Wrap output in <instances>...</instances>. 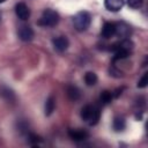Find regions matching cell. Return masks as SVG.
Segmentation results:
<instances>
[{
  "instance_id": "12",
  "label": "cell",
  "mask_w": 148,
  "mask_h": 148,
  "mask_svg": "<svg viewBox=\"0 0 148 148\" xmlns=\"http://www.w3.org/2000/svg\"><path fill=\"white\" fill-rule=\"evenodd\" d=\"M113 130L116 132H123L126 127V120L124 117H116L113 119Z\"/></svg>"
},
{
  "instance_id": "17",
  "label": "cell",
  "mask_w": 148,
  "mask_h": 148,
  "mask_svg": "<svg viewBox=\"0 0 148 148\" xmlns=\"http://www.w3.org/2000/svg\"><path fill=\"white\" fill-rule=\"evenodd\" d=\"M127 3L132 8H140L143 3V0H127Z\"/></svg>"
},
{
  "instance_id": "20",
  "label": "cell",
  "mask_w": 148,
  "mask_h": 148,
  "mask_svg": "<svg viewBox=\"0 0 148 148\" xmlns=\"http://www.w3.org/2000/svg\"><path fill=\"white\" fill-rule=\"evenodd\" d=\"M1 17H2V15H1V13H0V21H1Z\"/></svg>"
},
{
  "instance_id": "9",
  "label": "cell",
  "mask_w": 148,
  "mask_h": 148,
  "mask_svg": "<svg viewBox=\"0 0 148 148\" xmlns=\"http://www.w3.org/2000/svg\"><path fill=\"white\" fill-rule=\"evenodd\" d=\"M124 3V0H104V6L110 12H119L123 8Z\"/></svg>"
},
{
  "instance_id": "13",
  "label": "cell",
  "mask_w": 148,
  "mask_h": 148,
  "mask_svg": "<svg viewBox=\"0 0 148 148\" xmlns=\"http://www.w3.org/2000/svg\"><path fill=\"white\" fill-rule=\"evenodd\" d=\"M54 108H56V99L53 96H50L45 102V108H44L45 116H50L54 111Z\"/></svg>"
},
{
  "instance_id": "5",
  "label": "cell",
  "mask_w": 148,
  "mask_h": 148,
  "mask_svg": "<svg viewBox=\"0 0 148 148\" xmlns=\"http://www.w3.org/2000/svg\"><path fill=\"white\" fill-rule=\"evenodd\" d=\"M131 34V27L125 22H116L114 23V35L121 38L127 37Z\"/></svg>"
},
{
  "instance_id": "19",
  "label": "cell",
  "mask_w": 148,
  "mask_h": 148,
  "mask_svg": "<svg viewBox=\"0 0 148 148\" xmlns=\"http://www.w3.org/2000/svg\"><path fill=\"white\" fill-rule=\"evenodd\" d=\"M6 0H0V3H2V2H5Z\"/></svg>"
},
{
  "instance_id": "8",
  "label": "cell",
  "mask_w": 148,
  "mask_h": 148,
  "mask_svg": "<svg viewBox=\"0 0 148 148\" xmlns=\"http://www.w3.org/2000/svg\"><path fill=\"white\" fill-rule=\"evenodd\" d=\"M68 135L73 141H84L89 138V133L84 130H69Z\"/></svg>"
},
{
  "instance_id": "2",
  "label": "cell",
  "mask_w": 148,
  "mask_h": 148,
  "mask_svg": "<svg viewBox=\"0 0 148 148\" xmlns=\"http://www.w3.org/2000/svg\"><path fill=\"white\" fill-rule=\"evenodd\" d=\"M59 20H60L59 14L56 10H53L51 8H47L43 12L40 18L37 21V24L42 25V27H54V25L58 24Z\"/></svg>"
},
{
  "instance_id": "6",
  "label": "cell",
  "mask_w": 148,
  "mask_h": 148,
  "mask_svg": "<svg viewBox=\"0 0 148 148\" xmlns=\"http://www.w3.org/2000/svg\"><path fill=\"white\" fill-rule=\"evenodd\" d=\"M35 36L34 29L30 25H21L18 29V37L23 42H30Z\"/></svg>"
},
{
  "instance_id": "14",
  "label": "cell",
  "mask_w": 148,
  "mask_h": 148,
  "mask_svg": "<svg viewBox=\"0 0 148 148\" xmlns=\"http://www.w3.org/2000/svg\"><path fill=\"white\" fill-rule=\"evenodd\" d=\"M97 75L94 73V72H87L84 74V82L87 86H95L97 83Z\"/></svg>"
},
{
  "instance_id": "10",
  "label": "cell",
  "mask_w": 148,
  "mask_h": 148,
  "mask_svg": "<svg viewBox=\"0 0 148 148\" xmlns=\"http://www.w3.org/2000/svg\"><path fill=\"white\" fill-rule=\"evenodd\" d=\"M101 34L106 39L113 37L114 36V22H105L102 27Z\"/></svg>"
},
{
  "instance_id": "3",
  "label": "cell",
  "mask_w": 148,
  "mask_h": 148,
  "mask_svg": "<svg viewBox=\"0 0 148 148\" xmlns=\"http://www.w3.org/2000/svg\"><path fill=\"white\" fill-rule=\"evenodd\" d=\"M90 23H91V16L86 10L77 12L74 15V17H73V24H74V28L77 31H84V30H87L89 28Z\"/></svg>"
},
{
  "instance_id": "15",
  "label": "cell",
  "mask_w": 148,
  "mask_h": 148,
  "mask_svg": "<svg viewBox=\"0 0 148 148\" xmlns=\"http://www.w3.org/2000/svg\"><path fill=\"white\" fill-rule=\"evenodd\" d=\"M113 98V95H112V91L110 90H103L101 92V96H99V101L101 103L103 104H109Z\"/></svg>"
},
{
  "instance_id": "16",
  "label": "cell",
  "mask_w": 148,
  "mask_h": 148,
  "mask_svg": "<svg viewBox=\"0 0 148 148\" xmlns=\"http://www.w3.org/2000/svg\"><path fill=\"white\" fill-rule=\"evenodd\" d=\"M147 83H148V73H145L143 76L138 82V88H145L147 87Z\"/></svg>"
},
{
  "instance_id": "1",
  "label": "cell",
  "mask_w": 148,
  "mask_h": 148,
  "mask_svg": "<svg viewBox=\"0 0 148 148\" xmlns=\"http://www.w3.org/2000/svg\"><path fill=\"white\" fill-rule=\"evenodd\" d=\"M101 117V111L96 105H84L81 110V118L90 126H94L98 123Z\"/></svg>"
},
{
  "instance_id": "18",
  "label": "cell",
  "mask_w": 148,
  "mask_h": 148,
  "mask_svg": "<svg viewBox=\"0 0 148 148\" xmlns=\"http://www.w3.org/2000/svg\"><path fill=\"white\" fill-rule=\"evenodd\" d=\"M29 141H30L31 143L36 145V143H38V142L42 141V138L38 136V135H36V134H30V135H29Z\"/></svg>"
},
{
  "instance_id": "11",
  "label": "cell",
  "mask_w": 148,
  "mask_h": 148,
  "mask_svg": "<svg viewBox=\"0 0 148 148\" xmlns=\"http://www.w3.org/2000/svg\"><path fill=\"white\" fill-rule=\"evenodd\" d=\"M66 94H67V97L71 99V101H77L80 97H81V92L79 90L77 87L75 86H68L66 88Z\"/></svg>"
},
{
  "instance_id": "4",
  "label": "cell",
  "mask_w": 148,
  "mask_h": 148,
  "mask_svg": "<svg viewBox=\"0 0 148 148\" xmlns=\"http://www.w3.org/2000/svg\"><path fill=\"white\" fill-rule=\"evenodd\" d=\"M15 13L17 15V17L22 21H25L30 17V9L29 7L24 3V2H18L15 5Z\"/></svg>"
},
{
  "instance_id": "7",
  "label": "cell",
  "mask_w": 148,
  "mask_h": 148,
  "mask_svg": "<svg viewBox=\"0 0 148 148\" xmlns=\"http://www.w3.org/2000/svg\"><path fill=\"white\" fill-rule=\"evenodd\" d=\"M52 43H53L54 49H56L57 51H59V52H64V51L67 50L68 46H69V40H68V38H67L66 36L56 37V38H53Z\"/></svg>"
}]
</instances>
